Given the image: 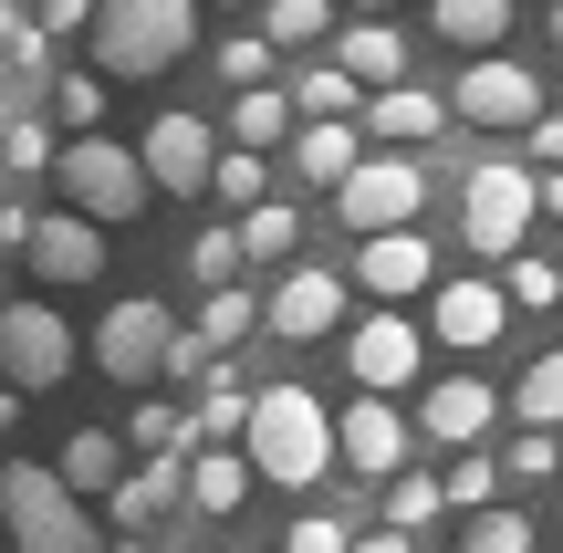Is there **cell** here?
<instances>
[{"mask_svg": "<svg viewBox=\"0 0 563 553\" xmlns=\"http://www.w3.org/2000/svg\"><path fill=\"white\" fill-rule=\"evenodd\" d=\"M251 471L282 480V491H302V480H323L344 460V439H334V408L323 397H302V387H262L251 397Z\"/></svg>", "mask_w": 563, "mask_h": 553, "instance_id": "1", "label": "cell"}, {"mask_svg": "<svg viewBox=\"0 0 563 553\" xmlns=\"http://www.w3.org/2000/svg\"><path fill=\"white\" fill-rule=\"evenodd\" d=\"M199 42V0H104L95 11V74L146 84Z\"/></svg>", "mask_w": 563, "mask_h": 553, "instance_id": "2", "label": "cell"}, {"mask_svg": "<svg viewBox=\"0 0 563 553\" xmlns=\"http://www.w3.org/2000/svg\"><path fill=\"white\" fill-rule=\"evenodd\" d=\"M0 522L21 553H104V533L84 522V491L42 460H0Z\"/></svg>", "mask_w": 563, "mask_h": 553, "instance_id": "3", "label": "cell"}, {"mask_svg": "<svg viewBox=\"0 0 563 553\" xmlns=\"http://www.w3.org/2000/svg\"><path fill=\"white\" fill-rule=\"evenodd\" d=\"M53 178H63V199H74L84 220H104V230H125L146 199H157V167H146V146H115V136H74Z\"/></svg>", "mask_w": 563, "mask_h": 553, "instance_id": "4", "label": "cell"}, {"mask_svg": "<svg viewBox=\"0 0 563 553\" xmlns=\"http://www.w3.org/2000/svg\"><path fill=\"white\" fill-rule=\"evenodd\" d=\"M532 209H543V178L532 167H511V157H481L470 167V188H460V241L470 251H522V230H532Z\"/></svg>", "mask_w": 563, "mask_h": 553, "instance_id": "5", "label": "cell"}, {"mask_svg": "<svg viewBox=\"0 0 563 553\" xmlns=\"http://www.w3.org/2000/svg\"><path fill=\"white\" fill-rule=\"evenodd\" d=\"M334 209H344V230L355 241H376V230H407L428 209V167L407 157V146H376V157L355 167V178L334 188Z\"/></svg>", "mask_w": 563, "mask_h": 553, "instance_id": "6", "label": "cell"}, {"mask_svg": "<svg viewBox=\"0 0 563 553\" xmlns=\"http://www.w3.org/2000/svg\"><path fill=\"white\" fill-rule=\"evenodd\" d=\"M167 355H178V313L146 303V292H125V303L95 324V366L115 376V387H146V376H167Z\"/></svg>", "mask_w": 563, "mask_h": 553, "instance_id": "7", "label": "cell"}, {"mask_svg": "<svg viewBox=\"0 0 563 553\" xmlns=\"http://www.w3.org/2000/svg\"><path fill=\"white\" fill-rule=\"evenodd\" d=\"M74 324H63L53 303H0V376H11L21 397L32 387H63V376H74Z\"/></svg>", "mask_w": 563, "mask_h": 553, "instance_id": "8", "label": "cell"}, {"mask_svg": "<svg viewBox=\"0 0 563 553\" xmlns=\"http://www.w3.org/2000/svg\"><path fill=\"white\" fill-rule=\"evenodd\" d=\"M449 115L460 125H543V84H532L511 53H481L460 74V95H449Z\"/></svg>", "mask_w": 563, "mask_h": 553, "instance_id": "9", "label": "cell"}, {"mask_svg": "<svg viewBox=\"0 0 563 553\" xmlns=\"http://www.w3.org/2000/svg\"><path fill=\"white\" fill-rule=\"evenodd\" d=\"M418 355H428V334L407 324V313H386V303L344 334V366H355V387H376V397H397L407 376H418Z\"/></svg>", "mask_w": 563, "mask_h": 553, "instance_id": "10", "label": "cell"}, {"mask_svg": "<svg viewBox=\"0 0 563 553\" xmlns=\"http://www.w3.org/2000/svg\"><path fill=\"white\" fill-rule=\"evenodd\" d=\"M146 167H157V188L199 199V188L220 178V146H209V115H157V125H146Z\"/></svg>", "mask_w": 563, "mask_h": 553, "instance_id": "11", "label": "cell"}, {"mask_svg": "<svg viewBox=\"0 0 563 553\" xmlns=\"http://www.w3.org/2000/svg\"><path fill=\"white\" fill-rule=\"evenodd\" d=\"M501 324H511V292L501 283H439V303H428V334L460 345V355L501 345Z\"/></svg>", "mask_w": 563, "mask_h": 553, "instance_id": "12", "label": "cell"}, {"mask_svg": "<svg viewBox=\"0 0 563 553\" xmlns=\"http://www.w3.org/2000/svg\"><path fill=\"white\" fill-rule=\"evenodd\" d=\"M21 262L42 272V283H95L104 272V220H84V209H53V220L32 230V251Z\"/></svg>", "mask_w": 563, "mask_h": 553, "instance_id": "13", "label": "cell"}, {"mask_svg": "<svg viewBox=\"0 0 563 553\" xmlns=\"http://www.w3.org/2000/svg\"><path fill=\"white\" fill-rule=\"evenodd\" d=\"M334 439H344V460H355L365 480H397V460H407V418L386 408L376 387H355V408L334 418Z\"/></svg>", "mask_w": 563, "mask_h": 553, "instance_id": "14", "label": "cell"}, {"mask_svg": "<svg viewBox=\"0 0 563 553\" xmlns=\"http://www.w3.org/2000/svg\"><path fill=\"white\" fill-rule=\"evenodd\" d=\"M355 125H365L376 146H428V136L449 125V95H428V84H376Z\"/></svg>", "mask_w": 563, "mask_h": 553, "instance_id": "15", "label": "cell"}, {"mask_svg": "<svg viewBox=\"0 0 563 553\" xmlns=\"http://www.w3.org/2000/svg\"><path fill=\"white\" fill-rule=\"evenodd\" d=\"M490 418H501V397H490L481 376H439V387L418 397V429H428V439H449V450H470Z\"/></svg>", "mask_w": 563, "mask_h": 553, "instance_id": "16", "label": "cell"}, {"mask_svg": "<svg viewBox=\"0 0 563 553\" xmlns=\"http://www.w3.org/2000/svg\"><path fill=\"white\" fill-rule=\"evenodd\" d=\"M428 272H439V262H428L418 230H376V241L355 251V283L376 292V303H397V292H428Z\"/></svg>", "mask_w": 563, "mask_h": 553, "instance_id": "17", "label": "cell"}, {"mask_svg": "<svg viewBox=\"0 0 563 553\" xmlns=\"http://www.w3.org/2000/svg\"><path fill=\"white\" fill-rule=\"evenodd\" d=\"M355 167H365V125H355V115H302V136H292V178L344 188Z\"/></svg>", "mask_w": 563, "mask_h": 553, "instance_id": "18", "label": "cell"}, {"mask_svg": "<svg viewBox=\"0 0 563 553\" xmlns=\"http://www.w3.org/2000/svg\"><path fill=\"white\" fill-rule=\"evenodd\" d=\"M178 501H188V471H178V460H146V471L115 480V501H104V512H115V533H157Z\"/></svg>", "mask_w": 563, "mask_h": 553, "instance_id": "19", "label": "cell"}, {"mask_svg": "<svg viewBox=\"0 0 563 553\" xmlns=\"http://www.w3.org/2000/svg\"><path fill=\"white\" fill-rule=\"evenodd\" d=\"M334 63L355 84H407V32L386 11H365V21H344V32H334Z\"/></svg>", "mask_w": 563, "mask_h": 553, "instance_id": "20", "label": "cell"}, {"mask_svg": "<svg viewBox=\"0 0 563 553\" xmlns=\"http://www.w3.org/2000/svg\"><path fill=\"white\" fill-rule=\"evenodd\" d=\"M334 324H344V283L334 272H292V283L272 292V334H292V345L302 334H334Z\"/></svg>", "mask_w": 563, "mask_h": 553, "instance_id": "21", "label": "cell"}, {"mask_svg": "<svg viewBox=\"0 0 563 553\" xmlns=\"http://www.w3.org/2000/svg\"><path fill=\"white\" fill-rule=\"evenodd\" d=\"M251 450H199L188 460V512H241V491H251Z\"/></svg>", "mask_w": 563, "mask_h": 553, "instance_id": "22", "label": "cell"}, {"mask_svg": "<svg viewBox=\"0 0 563 553\" xmlns=\"http://www.w3.org/2000/svg\"><path fill=\"white\" fill-rule=\"evenodd\" d=\"M428 32L460 42V53H490L511 32V0H428Z\"/></svg>", "mask_w": 563, "mask_h": 553, "instance_id": "23", "label": "cell"}, {"mask_svg": "<svg viewBox=\"0 0 563 553\" xmlns=\"http://www.w3.org/2000/svg\"><path fill=\"white\" fill-rule=\"evenodd\" d=\"M53 471L74 480V491H95V501H115V480H125V439H115V429H84L74 450L53 460Z\"/></svg>", "mask_w": 563, "mask_h": 553, "instance_id": "24", "label": "cell"}, {"mask_svg": "<svg viewBox=\"0 0 563 553\" xmlns=\"http://www.w3.org/2000/svg\"><path fill=\"white\" fill-rule=\"evenodd\" d=\"M292 136V95H282V84H241V104H230V146H272Z\"/></svg>", "mask_w": 563, "mask_h": 553, "instance_id": "25", "label": "cell"}, {"mask_svg": "<svg viewBox=\"0 0 563 553\" xmlns=\"http://www.w3.org/2000/svg\"><path fill=\"white\" fill-rule=\"evenodd\" d=\"M125 439H136L146 460H178V450H199V418H188V408H167V397H146V408L125 418Z\"/></svg>", "mask_w": 563, "mask_h": 553, "instance_id": "26", "label": "cell"}, {"mask_svg": "<svg viewBox=\"0 0 563 553\" xmlns=\"http://www.w3.org/2000/svg\"><path fill=\"white\" fill-rule=\"evenodd\" d=\"M241 262H251V241H241V230H220V220L188 241V272H199V292H230V283H241Z\"/></svg>", "mask_w": 563, "mask_h": 553, "instance_id": "27", "label": "cell"}, {"mask_svg": "<svg viewBox=\"0 0 563 553\" xmlns=\"http://www.w3.org/2000/svg\"><path fill=\"white\" fill-rule=\"evenodd\" d=\"M188 418H199V450H230V439H251V397L230 387V376H209V397H199Z\"/></svg>", "mask_w": 563, "mask_h": 553, "instance_id": "28", "label": "cell"}, {"mask_svg": "<svg viewBox=\"0 0 563 553\" xmlns=\"http://www.w3.org/2000/svg\"><path fill=\"white\" fill-rule=\"evenodd\" d=\"M292 104H302V115H365V84L344 74V63H313V74L292 84Z\"/></svg>", "mask_w": 563, "mask_h": 553, "instance_id": "29", "label": "cell"}, {"mask_svg": "<svg viewBox=\"0 0 563 553\" xmlns=\"http://www.w3.org/2000/svg\"><path fill=\"white\" fill-rule=\"evenodd\" d=\"M209 188H220L230 209H262L272 199V157H262V146H220V178H209Z\"/></svg>", "mask_w": 563, "mask_h": 553, "instance_id": "30", "label": "cell"}, {"mask_svg": "<svg viewBox=\"0 0 563 553\" xmlns=\"http://www.w3.org/2000/svg\"><path fill=\"white\" fill-rule=\"evenodd\" d=\"M511 408H522V429H563V355H532V376L511 387Z\"/></svg>", "mask_w": 563, "mask_h": 553, "instance_id": "31", "label": "cell"}, {"mask_svg": "<svg viewBox=\"0 0 563 553\" xmlns=\"http://www.w3.org/2000/svg\"><path fill=\"white\" fill-rule=\"evenodd\" d=\"M251 324H272V303H251V292H241V283H230V292H209V313H199V334H209V345H220V355H230V345H241V334H251Z\"/></svg>", "mask_w": 563, "mask_h": 553, "instance_id": "32", "label": "cell"}, {"mask_svg": "<svg viewBox=\"0 0 563 553\" xmlns=\"http://www.w3.org/2000/svg\"><path fill=\"white\" fill-rule=\"evenodd\" d=\"M262 32L292 53V42H323L334 32V0H262Z\"/></svg>", "mask_w": 563, "mask_h": 553, "instance_id": "33", "label": "cell"}, {"mask_svg": "<svg viewBox=\"0 0 563 553\" xmlns=\"http://www.w3.org/2000/svg\"><path fill=\"white\" fill-rule=\"evenodd\" d=\"M104 84H115V74H63L53 84V115L74 125V136H104Z\"/></svg>", "mask_w": 563, "mask_h": 553, "instance_id": "34", "label": "cell"}, {"mask_svg": "<svg viewBox=\"0 0 563 553\" xmlns=\"http://www.w3.org/2000/svg\"><path fill=\"white\" fill-rule=\"evenodd\" d=\"M439 501H449V480H418V471H397V480H386V522H397V533L439 522Z\"/></svg>", "mask_w": 563, "mask_h": 553, "instance_id": "35", "label": "cell"}, {"mask_svg": "<svg viewBox=\"0 0 563 553\" xmlns=\"http://www.w3.org/2000/svg\"><path fill=\"white\" fill-rule=\"evenodd\" d=\"M460 553H532V522H522V512H501V501H490V512H470V533H460Z\"/></svg>", "mask_w": 563, "mask_h": 553, "instance_id": "36", "label": "cell"}, {"mask_svg": "<svg viewBox=\"0 0 563 553\" xmlns=\"http://www.w3.org/2000/svg\"><path fill=\"white\" fill-rule=\"evenodd\" d=\"M501 460H490V450H460V471H449V501H470V512H490V491H501Z\"/></svg>", "mask_w": 563, "mask_h": 553, "instance_id": "37", "label": "cell"}, {"mask_svg": "<svg viewBox=\"0 0 563 553\" xmlns=\"http://www.w3.org/2000/svg\"><path fill=\"white\" fill-rule=\"evenodd\" d=\"M241 241H251V262L292 251V199H262V209H241Z\"/></svg>", "mask_w": 563, "mask_h": 553, "instance_id": "38", "label": "cell"}, {"mask_svg": "<svg viewBox=\"0 0 563 553\" xmlns=\"http://www.w3.org/2000/svg\"><path fill=\"white\" fill-rule=\"evenodd\" d=\"M501 292L543 313V303H563V272H553V262H532V251H511V283H501Z\"/></svg>", "mask_w": 563, "mask_h": 553, "instance_id": "39", "label": "cell"}, {"mask_svg": "<svg viewBox=\"0 0 563 553\" xmlns=\"http://www.w3.org/2000/svg\"><path fill=\"white\" fill-rule=\"evenodd\" d=\"M272 53H282L272 32H241V42H220V74L230 84H272Z\"/></svg>", "mask_w": 563, "mask_h": 553, "instance_id": "40", "label": "cell"}, {"mask_svg": "<svg viewBox=\"0 0 563 553\" xmlns=\"http://www.w3.org/2000/svg\"><path fill=\"white\" fill-rule=\"evenodd\" d=\"M501 471H511V480H553V471H563L553 429H522V439H511V450H501Z\"/></svg>", "mask_w": 563, "mask_h": 553, "instance_id": "41", "label": "cell"}, {"mask_svg": "<svg viewBox=\"0 0 563 553\" xmlns=\"http://www.w3.org/2000/svg\"><path fill=\"white\" fill-rule=\"evenodd\" d=\"M0 167H63L53 125H42V115H21V125H11V146H0Z\"/></svg>", "mask_w": 563, "mask_h": 553, "instance_id": "42", "label": "cell"}, {"mask_svg": "<svg viewBox=\"0 0 563 553\" xmlns=\"http://www.w3.org/2000/svg\"><path fill=\"white\" fill-rule=\"evenodd\" d=\"M282 553H355V533H344V522H323V512H302L292 533H282Z\"/></svg>", "mask_w": 563, "mask_h": 553, "instance_id": "43", "label": "cell"}, {"mask_svg": "<svg viewBox=\"0 0 563 553\" xmlns=\"http://www.w3.org/2000/svg\"><path fill=\"white\" fill-rule=\"evenodd\" d=\"M21 11H32L42 32H95V11H104V0H21Z\"/></svg>", "mask_w": 563, "mask_h": 553, "instance_id": "44", "label": "cell"}, {"mask_svg": "<svg viewBox=\"0 0 563 553\" xmlns=\"http://www.w3.org/2000/svg\"><path fill=\"white\" fill-rule=\"evenodd\" d=\"M32 230H42L32 209H21V199H0V241H11V251H32Z\"/></svg>", "mask_w": 563, "mask_h": 553, "instance_id": "45", "label": "cell"}, {"mask_svg": "<svg viewBox=\"0 0 563 553\" xmlns=\"http://www.w3.org/2000/svg\"><path fill=\"white\" fill-rule=\"evenodd\" d=\"M532 146H543V167H563V115H543V125H532Z\"/></svg>", "mask_w": 563, "mask_h": 553, "instance_id": "46", "label": "cell"}, {"mask_svg": "<svg viewBox=\"0 0 563 553\" xmlns=\"http://www.w3.org/2000/svg\"><path fill=\"white\" fill-rule=\"evenodd\" d=\"M355 553H418V543H407L397 522H386V533H355Z\"/></svg>", "mask_w": 563, "mask_h": 553, "instance_id": "47", "label": "cell"}, {"mask_svg": "<svg viewBox=\"0 0 563 553\" xmlns=\"http://www.w3.org/2000/svg\"><path fill=\"white\" fill-rule=\"evenodd\" d=\"M11 42H21V0H0V53H11Z\"/></svg>", "mask_w": 563, "mask_h": 553, "instance_id": "48", "label": "cell"}, {"mask_svg": "<svg viewBox=\"0 0 563 553\" xmlns=\"http://www.w3.org/2000/svg\"><path fill=\"white\" fill-rule=\"evenodd\" d=\"M21 429V387H0V439H11Z\"/></svg>", "mask_w": 563, "mask_h": 553, "instance_id": "49", "label": "cell"}, {"mask_svg": "<svg viewBox=\"0 0 563 553\" xmlns=\"http://www.w3.org/2000/svg\"><path fill=\"white\" fill-rule=\"evenodd\" d=\"M543 209H553V220H563V167H543Z\"/></svg>", "mask_w": 563, "mask_h": 553, "instance_id": "50", "label": "cell"}, {"mask_svg": "<svg viewBox=\"0 0 563 553\" xmlns=\"http://www.w3.org/2000/svg\"><path fill=\"white\" fill-rule=\"evenodd\" d=\"M115 553H157V533H125V543H115Z\"/></svg>", "mask_w": 563, "mask_h": 553, "instance_id": "51", "label": "cell"}, {"mask_svg": "<svg viewBox=\"0 0 563 553\" xmlns=\"http://www.w3.org/2000/svg\"><path fill=\"white\" fill-rule=\"evenodd\" d=\"M553 42H563V0H553Z\"/></svg>", "mask_w": 563, "mask_h": 553, "instance_id": "52", "label": "cell"}, {"mask_svg": "<svg viewBox=\"0 0 563 553\" xmlns=\"http://www.w3.org/2000/svg\"><path fill=\"white\" fill-rule=\"evenodd\" d=\"M0 146H11V115H0Z\"/></svg>", "mask_w": 563, "mask_h": 553, "instance_id": "53", "label": "cell"}, {"mask_svg": "<svg viewBox=\"0 0 563 553\" xmlns=\"http://www.w3.org/2000/svg\"><path fill=\"white\" fill-rule=\"evenodd\" d=\"M355 11H386V0H355Z\"/></svg>", "mask_w": 563, "mask_h": 553, "instance_id": "54", "label": "cell"}]
</instances>
